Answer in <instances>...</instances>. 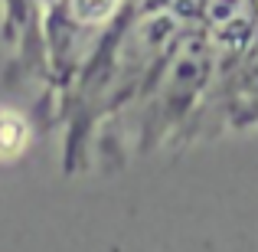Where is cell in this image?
I'll list each match as a JSON object with an SVG mask.
<instances>
[{
	"mask_svg": "<svg viewBox=\"0 0 258 252\" xmlns=\"http://www.w3.org/2000/svg\"><path fill=\"white\" fill-rule=\"evenodd\" d=\"M216 66L213 43L206 30H189L173 43V49L164 56V69L154 82V131H160L164 121L183 115L196 102V95L206 88L209 69Z\"/></svg>",
	"mask_w": 258,
	"mask_h": 252,
	"instance_id": "1",
	"label": "cell"
},
{
	"mask_svg": "<svg viewBox=\"0 0 258 252\" xmlns=\"http://www.w3.org/2000/svg\"><path fill=\"white\" fill-rule=\"evenodd\" d=\"M118 4L121 0H69V10H72V17H76L79 23L98 26V23H105V20L114 17Z\"/></svg>",
	"mask_w": 258,
	"mask_h": 252,
	"instance_id": "3",
	"label": "cell"
},
{
	"mask_svg": "<svg viewBox=\"0 0 258 252\" xmlns=\"http://www.w3.org/2000/svg\"><path fill=\"white\" fill-rule=\"evenodd\" d=\"M203 23L216 63H239L255 46L258 7L255 0H203Z\"/></svg>",
	"mask_w": 258,
	"mask_h": 252,
	"instance_id": "2",
	"label": "cell"
}]
</instances>
